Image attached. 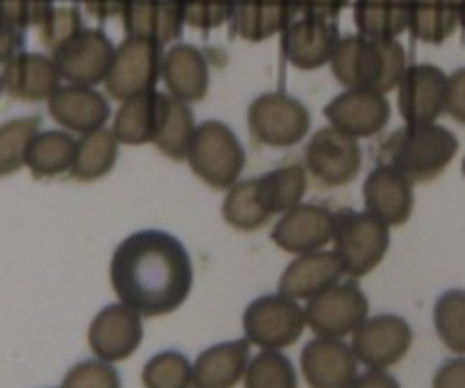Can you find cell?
Instances as JSON below:
<instances>
[{
  "mask_svg": "<svg viewBox=\"0 0 465 388\" xmlns=\"http://www.w3.org/2000/svg\"><path fill=\"white\" fill-rule=\"evenodd\" d=\"M381 159L402 171L413 184L431 182L452 164L459 136L439 123H407L381 144Z\"/></svg>",
  "mask_w": 465,
  "mask_h": 388,
  "instance_id": "obj_3",
  "label": "cell"
},
{
  "mask_svg": "<svg viewBox=\"0 0 465 388\" xmlns=\"http://www.w3.org/2000/svg\"><path fill=\"white\" fill-rule=\"evenodd\" d=\"M459 16H461V27L465 30V0H459Z\"/></svg>",
  "mask_w": 465,
  "mask_h": 388,
  "instance_id": "obj_49",
  "label": "cell"
},
{
  "mask_svg": "<svg viewBox=\"0 0 465 388\" xmlns=\"http://www.w3.org/2000/svg\"><path fill=\"white\" fill-rule=\"evenodd\" d=\"M391 245V225L368 209L339 212L334 234V253L339 254L345 275L366 277L384 262Z\"/></svg>",
  "mask_w": 465,
  "mask_h": 388,
  "instance_id": "obj_5",
  "label": "cell"
},
{
  "mask_svg": "<svg viewBox=\"0 0 465 388\" xmlns=\"http://www.w3.org/2000/svg\"><path fill=\"white\" fill-rule=\"evenodd\" d=\"M50 9L53 0H0V23L23 32L27 27H39Z\"/></svg>",
  "mask_w": 465,
  "mask_h": 388,
  "instance_id": "obj_42",
  "label": "cell"
},
{
  "mask_svg": "<svg viewBox=\"0 0 465 388\" xmlns=\"http://www.w3.org/2000/svg\"><path fill=\"white\" fill-rule=\"evenodd\" d=\"M339 212L321 203H300L272 225V244L289 254H307L334 244Z\"/></svg>",
  "mask_w": 465,
  "mask_h": 388,
  "instance_id": "obj_11",
  "label": "cell"
},
{
  "mask_svg": "<svg viewBox=\"0 0 465 388\" xmlns=\"http://www.w3.org/2000/svg\"><path fill=\"white\" fill-rule=\"evenodd\" d=\"M18 45H21V32L12 30L5 23H0V64L7 62L12 55H16Z\"/></svg>",
  "mask_w": 465,
  "mask_h": 388,
  "instance_id": "obj_48",
  "label": "cell"
},
{
  "mask_svg": "<svg viewBox=\"0 0 465 388\" xmlns=\"http://www.w3.org/2000/svg\"><path fill=\"white\" fill-rule=\"evenodd\" d=\"M162 45L125 36L116 45L112 66H109L107 77L103 82L104 94L112 100L123 103L132 95L153 91L157 82L162 80Z\"/></svg>",
  "mask_w": 465,
  "mask_h": 388,
  "instance_id": "obj_9",
  "label": "cell"
},
{
  "mask_svg": "<svg viewBox=\"0 0 465 388\" xmlns=\"http://www.w3.org/2000/svg\"><path fill=\"white\" fill-rule=\"evenodd\" d=\"M48 114L53 121L62 125V130L75 132V134L107 127V121L114 116L109 107V95L100 94L95 86L84 85L59 86L48 100Z\"/></svg>",
  "mask_w": 465,
  "mask_h": 388,
  "instance_id": "obj_21",
  "label": "cell"
},
{
  "mask_svg": "<svg viewBox=\"0 0 465 388\" xmlns=\"http://www.w3.org/2000/svg\"><path fill=\"white\" fill-rule=\"evenodd\" d=\"M461 171H463V177H465V157H463V162H461Z\"/></svg>",
  "mask_w": 465,
  "mask_h": 388,
  "instance_id": "obj_50",
  "label": "cell"
},
{
  "mask_svg": "<svg viewBox=\"0 0 465 388\" xmlns=\"http://www.w3.org/2000/svg\"><path fill=\"white\" fill-rule=\"evenodd\" d=\"M345 275L339 254L334 250L298 254L280 277V293L293 300H312L322 291L339 284Z\"/></svg>",
  "mask_w": 465,
  "mask_h": 388,
  "instance_id": "obj_23",
  "label": "cell"
},
{
  "mask_svg": "<svg viewBox=\"0 0 465 388\" xmlns=\"http://www.w3.org/2000/svg\"><path fill=\"white\" fill-rule=\"evenodd\" d=\"M0 77H3V89L23 103H41V100L48 103L54 91L62 86V73L53 55L27 53V50L12 55L3 64Z\"/></svg>",
  "mask_w": 465,
  "mask_h": 388,
  "instance_id": "obj_19",
  "label": "cell"
},
{
  "mask_svg": "<svg viewBox=\"0 0 465 388\" xmlns=\"http://www.w3.org/2000/svg\"><path fill=\"white\" fill-rule=\"evenodd\" d=\"M39 116H21L0 125V177L25 166L27 148L39 132Z\"/></svg>",
  "mask_w": 465,
  "mask_h": 388,
  "instance_id": "obj_35",
  "label": "cell"
},
{
  "mask_svg": "<svg viewBox=\"0 0 465 388\" xmlns=\"http://www.w3.org/2000/svg\"><path fill=\"white\" fill-rule=\"evenodd\" d=\"M307 327V313L298 300L284 293H268L252 300L243 312V332L250 345L284 350L298 343Z\"/></svg>",
  "mask_w": 465,
  "mask_h": 388,
  "instance_id": "obj_8",
  "label": "cell"
},
{
  "mask_svg": "<svg viewBox=\"0 0 465 388\" xmlns=\"http://www.w3.org/2000/svg\"><path fill=\"white\" fill-rule=\"evenodd\" d=\"M3 91H5V89H3V77H0V94H3Z\"/></svg>",
  "mask_w": 465,
  "mask_h": 388,
  "instance_id": "obj_51",
  "label": "cell"
},
{
  "mask_svg": "<svg viewBox=\"0 0 465 388\" xmlns=\"http://www.w3.org/2000/svg\"><path fill=\"white\" fill-rule=\"evenodd\" d=\"M162 82L166 94L184 103H200L209 91V62L207 55L193 44L175 41L163 50Z\"/></svg>",
  "mask_w": 465,
  "mask_h": 388,
  "instance_id": "obj_22",
  "label": "cell"
},
{
  "mask_svg": "<svg viewBox=\"0 0 465 388\" xmlns=\"http://www.w3.org/2000/svg\"><path fill=\"white\" fill-rule=\"evenodd\" d=\"M145 388H191L193 386V363L177 350H163L148 359L141 373Z\"/></svg>",
  "mask_w": 465,
  "mask_h": 388,
  "instance_id": "obj_38",
  "label": "cell"
},
{
  "mask_svg": "<svg viewBox=\"0 0 465 388\" xmlns=\"http://www.w3.org/2000/svg\"><path fill=\"white\" fill-rule=\"evenodd\" d=\"M116 45L100 27H84L75 39L53 55L62 80L68 85L95 86L103 85L112 66Z\"/></svg>",
  "mask_w": 465,
  "mask_h": 388,
  "instance_id": "obj_14",
  "label": "cell"
},
{
  "mask_svg": "<svg viewBox=\"0 0 465 388\" xmlns=\"http://www.w3.org/2000/svg\"><path fill=\"white\" fill-rule=\"evenodd\" d=\"M461 25L459 0H411L409 32L422 44H443Z\"/></svg>",
  "mask_w": 465,
  "mask_h": 388,
  "instance_id": "obj_32",
  "label": "cell"
},
{
  "mask_svg": "<svg viewBox=\"0 0 465 388\" xmlns=\"http://www.w3.org/2000/svg\"><path fill=\"white\" fill-rule=\"evenodd\" d=\"M325 118L354 139H371L389 125L391 103L380 91L345 89L325 104Z\"/></svg>",
  "mask_w": 465,
  "mask_h": 388,
  "instance_id": "obj_15",
  "label": "cell"
},
{
  "mask_svg": "<svg viewBox=\"0 0 465 388\" xmlns=\"http://www.w3.org/2000/svg\"><path fill=\"white\" fill-rule=\"evenodd\" d=\"M62 388H121V375L114 363L91 359L75 363L64 377Z\"/></svg>",
  "mask_w": 465,
  "mask_h": 388,
  "instance_id": "obj_41",
  "label": "cell"
},
{
  "mask_svg": "<svg viewBox=\"0 0 465 388\" xmlns=\"http://www.w3.org/2000/svg\"><path fill=\"white\" fill-rule=\"evenodd\" d=\"M121 21L125 36L150 41L162 48L175 44L184 30V18L175 0H132Z\"/></svg>",
  "mask_w": 465,
  "mask_h": 388,
  "instance_id": "obj_24",
  "label": "cell"
},
{
  "mask_svg": "<svg viewBox=\"0 0 465 388\" xmlns=\"http://www.w3.org/2000/svg\"><path fill=\"white\" fill-rule=\"evenodd\" d=\"M413 343V330L398 313H377L352 334V350L359 363L375 371H389L402 362Z\"/></svg>",
  "mask_w": 465,
  "mask_h": 388,
  "instance_id": "obj_12",
  "label": "cell"
},
{
  "mask_svg": "<svg viewBox=\"0 0 465 388\" xmlns=\"http://www.w3.org/2000/svg\"><path fill=\"white\" fill-rule=\"evenodd\" d=\"M118 139L112 127L80 134L68 175L77 182H95L107 175L118 159Z\"/></svg>",
  "mask_w": 465,
  "mask_h": 388,
  "instance_id": "obj_30",
  "label": "cell"
},
{
  "mask_svg": "<svg viewBox=\"0 0 465 388\" xmlns=\"http://www.w3.org/2000/svg\"><path fill=\"white\" fill-rule=\"evenodd\" d=\"M404 123H436L448 104V73L434 64H411L398 86Z\"/></svg>",
  "mask_w": 465,
  "mask_h": 388,
  "instance_id": "obj_17",
  "label": "cell"
},
{
  "mask_svg": "<svg viewBox=\"0 0 465 388\" xmlns=\"http://www.w3.org/2000/svg\"><path fill=\"white\" fill-rule=\"evenodd\" d=\"M180 7L184 25L195 30H216L232 18L234 0H175Z\"/></svg>",
  "mask_w": 465,
  "mask_h": 388,
  "instance_id": "obj_40",
  "label": "cell"
},
{
  "mask_svg": "<svg viewBox=\"0 0 465 388\" xmlns=\"http://www.w3.org/2000/svg\"><path fill=\"white\" fill-rule=\"evenodd\" d=\"M77 139L68 130H39L27 148L25 166L35 177H57L71 171Z\"/></svg>",
  "mask_w": 465,
  "mask_h": 388,
  "instance_id": "obj_31",
  "label": "cell"
},
{
  "mask_svg": "<svg viewBox=\"0 0 465 388\" xmlns=\"http://www.w3.org/2000/svg\"><path fill=\"white\" fill-rule=\"evenodd\" d=\"M223 218L230 227L239 232H257L271 221V214L262 204L254 186V177L239 180L225 191L223 198Z\"/></svg>",
  "mask_w": 465,
  "mask_h": 388,
  "instance_id": "obj_34",
  "label": "cell"
},
{
  "mask_svg": "<svg viewBox=\"0 0 465 388\" xmlns=\"http://www.w3.org/2000/svg\"><path fill=\"white\" fill-rule=\"evenodd\" d=\"M82 30H84L82 14L80 9L73 7V5H53V9L45 14V18L39 23V27H36L41 45H44L50 55H54L59 48H64L68 41L75 39Z\"/></svg>",
  "mask_w": 465,
  "mask_h": 388,
  "instance_id": "obj_39",
  "label": "cell"
},
{
  "mask_svg": "<svg viewBox=\"0 0 465 388\" xmlns=\"http://www.w3.org/2000/svg\"><path fill=\"white\" fill-rule=\"evenodd\" d=\"M186 162L193 175L204 184L227 191L241 180L245 168V148L227 123L209 118L195 127Z\"/></svg>",
  "mask_w": 465,
  "mask_h": 388,
  "instance_id": "obj_4",
  "label": "cell"
},
{
  "mask_svg": "<svg viewBox=\"0 0 465 388\" xmlns=\"http://www.w3.org/2000/svg\"><path fill=\"white\" fill-rule=\"evenodd\" d=\"M250 363V341H225L203 350L193 363V388H234Z\"/></svg>",
  "mask_w": 465,
  "mask_h": 388,
  "instance_id": "obj_27",
  "label": "cell"
},
{
  "mask_svg": "<svg viewBox=\"0 0 465 388\" xmlns=\"http://www.w3.org/2000/svg\"><path fill=\"white\" fill-rule=\"evenodd\" d=\"M295 0H234L230 27L243 41H266L295 21Z\"/></svg>",
  "mask_w": 465,
  "mask_h": 388,
  "instance_id": "obj_25",
  "label": "cell"
},
{
  "mask_svg": "<svg viewBox=\"0 0 465 388\" xmlns=\"http://www.w3.org/2000/svg\"><path fill=\"white\" fill-rule=\"evenodd\" d=\"M312 112L284 91H268L248 104V130L259 145L291 148L307 139Z\"/></svg>",
  "mask_w": 465,
  "mask_h": 388,
  "instance_id": "obj_6",
  "label": "cell"
},
{
  "mask_svg": "<svg viewBox=\"0 0 465 388\" xmlns=\"http://www.w3.org/2000/svg\"><path fill=\"white\" fill-rule=\"evenodd\" d=\"M254 186H257V195L266 212L271 216H282L295 204L304 203L309 175L300 164H286V166H277L254 177Z\"/></svg>",
  "mask_w": 465,
  "mask_h": 388,
  "instance_id": "obj_28",
  "label": "cell"
},
{
  "mask_svg": "<svg viewBox=\"0 0 465 388\" xmlns=\"http://www.w3.org/2000/svg\"><path fill=\"white\" fill-rule=\"evenodd\" d=\"M363 204L391 227L404 225L416 204L413 182L391 164H377L363 180Z\"/></svg>",
  "mask_w": 465,
  "mask_h": 388,
  "instance_id": "obj_20",
  "label": "cell"
},
{
  "mask_svg": "<svg viewBox=\"0 0 465 388\" xmlns=\"http://www.w3.org/2000/svg\"><path fill=\"white\" fill-rule=\"evenodd\" d=\"M411 0H354V25L371 39H398L409 30Z\"/></svg>",
  "mask_w": 465,
  "mask_h": 388,
  "instance_id": "obj_29",
  "label": "cell"
},
{
  "mask_svg": "<svg viewBox=\"0 0 465 388\" xmlns=\"http://www.w3.org/2000/svg\"><path fill=\"white\" fill-rule=\"evenodd\" d=\"M352 388H402L400 382L391 375L389 371H375V368H368L363 375L357 377Z\"/></svg>",
  "mask_w": 465,
  "mask_h": 388,
  "instance_id": "obj_47",
  "label": "cell"
},
{
  "mask_svg": "<svg viewBox=\"0 0 465 388\" xmlns=\"http://www.w3.org/2000/svg\"><path fill=\"white\" fill-rule=\"evenodd\" d=\"M363 150L359 139L327 125L313 132L302 154V166L309 182L321 189H339L359 175Z\"/></svg>",
  "mask_w": 465,
  "mask_h": 388,
  "instance_id": "obj_7",
  "label": "cell"
},
{
  "mask_svg": "<svg viewBox=\"0 0 465 388\" xmlns=\"http://www.w3.org/2000/svg\"><path fill=\"white\" fill-rule=\"evenodd\" d=\"M434 327L445 348L454 354H465V289H450L439 295Z\"/></svg>",
  "mask_w": 465,
  "mask_h": 388,
  "instance_id": "obj_36",
  "label": "cell"
},
{
  "mask_svg": "<svg viewBox=\"0 0 465 388\" xmlns=\"http://www.w3.org/2000/svg\"><path fill=\"white\" fill-rule=\"evenodd\" d=\"M300 371L309 388H352L359 377V359L343 339L316 336L302 348Z\"/></svg>",
  "mask_w": 465,
  "mask_h": 388,
  "instance_id": "obj_16",
  "label": "cell"
},
{
  "mask_svg": "<svg viewBox=\"0 0 465 388\" xmlns=\"http://www.w3.org/2000/svg\"><path fill=\"white\" fill-rule=\"evenodd\" d=\"M82 5L94 18L107 21V18L123 16L125 9L132 5V0H82Z\"/></svg>",
  "mask_w": 465,
  "mask_h": 388,
  "instance_id": "obj_46",
  "label": "cell"
},
{
  "mask_svg": "<svg viewBox=\"0 0 465 388\" xmlns=\"http://www.w3.org/2000/svg\"><path fill=\"white\" fill-rule=\"evenodd\" d=\"M166 94L145 91L123 100L112 116V132L123 145L154 144L159 125H162Z\"/></svg>",
  "mask_w": 465,
  "mask_h": 388,
  "instance_id": "obj_26",
  "label": "cell"
},
{
  "mask_svg": "<svg viewBox=\"0 0 465 388\" xmlns=\"http://www.w3.org/2000/svg\"><path fill=\"white\" fill-rule=\"evenodd\" d=\"M195 127H198V123H195L191 104L180 98H173L171 94H166L162 125H159V132L157 136H154L153 145L159 153L166 154L168 159L182 162V159H186V153H189Z\"/></svg>",
  "mask_w": 465,
  "mask_h": 388,
  "instance_id": "obj_33",
  "label": "cell"
},
{
  "mask_svg": "<svg viewBox=\"0 0 465 388\" xmlns=\"http://www.w3.org/2000/svg\"><path fill=\"white\" fill-rule=\"evenodd\" d=\"M109 282L118 303L143 318L166 316L189 298L193 262L184 244L171 232L139 230L114 250Z\"/></svg>",
  "mask_w": 465,
  "mask_h": 388,
  "instance_id": "obj_1",
  "label": "cell"
},
{
  "mask_svg": "<svg viewBox=\"0 0 465 388\" xmlns=\"http://www.w3.org/2000/svg\"><path fill=\"white\" fill-rule=\"evenodd\" d=\"M330 66L343 89L395 91L407 73V50L398 39H371L363 35L341 36Z\"/></svg>",
  "mask_w": 465,
  "mask_h": 388,
  "instance_id": "obj_2",
  "label": "cell"
},
{
  "mask_svg": "<svg viewBox=\"0 0 465 388\" xmlns=\"http://www.w3.org/2000/svg\"><path fill=\"white\" fill-rule=\"evenodd\" d=\"M141 313L123 303L107 304L95 313L89 325V348L95 359L118 363L130 359L143 341V321Z\"/></svg>",
  "mask_w": 465,
  "mask_h": 388,
  "instance_id": "obj_13",
  "label": "cell"
},
{
  "mask_svg": "<svg viewBox=\"0 0 465 388\" xmlns=\"http://www.w3.org/2000/svg\"><path fill=\"white\" fill-rule=\"evenodd\" d=\"M431 388H465V354L440 363L431 380Z\"/></svg>",
  "mask_w": 465,
  "mask_h": 388,
  "instance_id": "obj_44",
  "label": "cell"
},
{
  "mask_svg": "<svg viewBox=\"0 0 465 388\" xmlns=\"http://www.w3.org/2000/svg\"><path fill=\"white\" fill-rule=\"evenodd\" d=\"M282 55L300 71H316L330 64L341 41L339 25L327 18L300 16L282 32Z\"/></svg>",
  "mask_w": 465,
  "mask_h": 388,
  "instance_id": "obj_18",
  "label": "cell"
},
{
  "mask_svg": "<svg viewBox=\"0 0 465 388\" xmlns=\"http://www.w3.org/2000/svg\"><path fill=\"white\" fill-rule=\"evenodd\" d=\"M445 114L454 118V121L465 123V66L457 68L448 75V104H445Z\"/></svg>",
  "mask_w": 465,
  "mask_h": 388,
  "instance_id": "obj_43",
  "label": "cell"
},
{
  "mask_svg": "<svg viewBox=\"0 0 465 388\" xmlns=\"http://www.w3.org/2000/svg\"><path fill=\"white\" fill-rule=\"evenodd\" d=\"M348 5L350 0H295L298 14L313 18H327V21H334Z\"/></svg>",
  "mask_w": 465,
  "mask_h": 388,
  "instance_id": "obj_45",
  "label": "cell"
},
{
  "mask_svg": "<svg viewBox=\"0 0 465 388\" xmlns=\"http://www.w3.org/2000/svg\"><path fill=\"white\" fill-rule=\"evenodd\" d=\"M245 388H298V373L282 350H262L248 363Z\"/></svg>",
  "mask_w": 465,
  "mask_h": 388,
  "instance_id": "obj_37",
  "label": "cell"
},
{
  "mask_svg": "<svg viewBox=\"0 0 465 388\" xmlns=\"http://www.w3.org/2000/svg\"><path fill=\"white\" fill-rule=\"evenodd\" d=\"M368 312H371V304H368L366 293L354 280H341L331 289L307 300V307H304L309 330L327 339H345L354 334L366 323Z\"/></svg>",
  "mask_w": 465,
  "mask_h": 388,
  "instance_id": "obj_10",
  "label": "cell"
}]
</instances>
